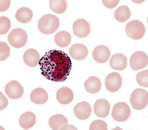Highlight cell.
<instances>
[{"label":"cell","mask_w":148,"mask_h":130,"mask_svg":"<svg viewBox=\"0 0 148 130\" xmlns=\"http://www.w3.org/2000/svg\"><path fill=\"white\" fill-rule=\"evenodd\" d=\"M0 60L4 61L8 58L10 55V48L5 42H0Z\"/></svg>","instance_id":"28"},{"label":"cell","mask_w":148,"mask_h":130,"mask_svg":"<svg viewBox=\"0 0 148 130\" xmlns=\"http://www.w3.org/2000/svg\"><path fill=\"white\" fill-rule=\"evenodd\" d=\"M11 27V22L10 19L5 16L0 17V33L5 35L9 32Z\"/></svg>","instance_id":"26"},{"label":"cell","mask_w":148,"mask_h":130,"mask_svg":"<svg viewBox=\"0 0 148 130\" xmlns=\"http://www.w3.org/2000/svg\"><path fill=\"white\" fill-rule=\"evenodd\" d=\"M125 32L128 37L134 40H138L144 37L146 28L144 24L140 21L133 20L127 24Z\"/></svg>","instance_id":"4"},{"label":"cell","mask_w":148,"mask_h":130,"mask_svg":"<svg viewBox=\"0 0 148 130\" xmlns=\"http://www.w3.org/2000/svg\"><path fill=\"white\" fill-rule=\"evenodd\" d=\"M5 91L9 98L16 100L22 96L24 93V88L18 81L12 80L6 85Z\"/></svg>","instance_id":"11"},{"label":"cell","mask_w":148,"mask_h":130,"mask_svg":"<svg viewBox=\"0 0 148 130\" xmlns=\"http://www.w3.org/2000/svg\"><path fill=\"white\" fill-rule=\"evenodd\" d=\"M148 55L146 53L138 51L134 53L130 58V65L132 69L138 71L148 66Z\"/></svg>","instance_id":"7"},{"label":"cell","mask_w":148,"mask_h":130,"mask_svg":"<svg viewBox=\"0 0 148 130\" xmlns=\"http://www.w3.org/2000/svg\"><path fill=\"white\" fill-rule=\"evenodd\" d=\"M67 119L64 115L57 114L51 117L49 120V124L52 130H77L76 127L68 124Z\"/></svg>","instance_id":"8"},{"label":"cell","mask_w":148,"mask_h":130,"mask_svg":"<svg viewBox=\"0 0 148 130\" xmlns=\"http://www.w3.org/2000/svg\"><path fill=\"white\" fill-rule=\"evenodd\" d=\"M36 122V115L30 112H26L22 114L19 119V125L24 130H28L33 127Z\"/></svg>","instance_id":"20"},{"label":"cell","mask_w":148,"mask_h":130,"mask_svg":"<svg viewBox=\"0 0 148 130\" xmlns=\"http://www.w3.org/2000/svg\"><path fill=\"white\" fill-rule=\"evenodd\" d=\"M111 56V52L108 47L100 45L96 46L93 51L92 56L94 60L98 63L107 62Z\"/></svg>","instance_id":"13"},{"label":"cell","mask_w":148,"mask_h":130,"mask_svg":"<svg viewBox=\"0 0 148 130\" xmlns=\"http://www.w3.org/2000/svg\"><path fill=\"white\" fill-rule=\"evenodd\" d=\"M110 66L116 71H123L127 65V59L121 53H116L112 56L109 63Z\"/></svg>","instance_id":"16"},{"label":"cell","mask_w":148,"mask_h":130,"mask_svg":"<svg viewBox=\"0 0 148 130\" xmlns=\"http://www.w3.org/2000/svg\"><path fill=\"white\" fill-rule=\"evenodd\" d=\"M120 1H102L103 4L108 9H113L119 3Z\"/></svg>","instance_id":"30"},{"label":"cell","mask_w":148,"mask_h":130,"mask_svg":"<svg viewBox=\"0 0 148 130\" xmlns=\"http://www.w3.org/2000/svg\"><path fill=\"white\" fill-rule=\"evenodd\" d=\"M42 74L48 80L63 82L67 78L72 69V61L67 54L59 50L46 52L39 63Z\"/></svg>","instance_id":"1"},{"label":"cell","mask_w":148,"mask_h":130,"mask_svg":"<svg viewBox=\"0 0 148 130\" xmlns=\"http://www.w3.org/2000/svg\"><path fill=\"white\" fill-rule=\"evenodd\" d=\"M108 126L105 122L101 120H96L91 123L89 127L90 130H107Z\"/></svg>","instance_id":"29"},{"label":"cell","mask_w":148,"mask_h":130,"mask_svg":"<svg viewBox=\"0 0 148 130\" xmlns=\"http://www.w3.org/2000/svg\"><path fill=\"white\" fill-rule=\"evenodd\" d=\"M60 26L58 17L51 14H47L41 17L38 23V28L42 34L50 35L55 32Z\"/></svg>","instance_id":"2"},{"label":"cell","mask_w":148,"mask_h":130,"mask_svg":"<svg viewBox=\"0 0 148 130\" xmlns=\"http://www.w3.org/2000/svg\"><path fill=\"white\" fill-rule=\"evenodd\" d=\"M54 42L59 47H65L69 46L72 40L71 34L65 31L57 33L54 37Z\"/></svg>","instance_id":"22"},{"label":"cell","mask_w":148,"mask_h":130,"mask_svg":"<svg viewBox=\"0 0 148 130\" xmlns=\"http://www.w3.org/2000/svg\"><path fill=\"white\" fill-rule=\"evenodd\" d=\"M130 114V108L125 102H119L114 105L112 112V116L114 119L120 122L127 120Z\"/></svg>","instance_id":"6"},{"label":"cell","mask_w":148,"mask_h":130,"mask_svg":"<svg viewBox=\"0 0 148 130\" xmlns=\"http://www.w3.org/2000/svg\"><path fill=\"white\" fill-rule=\"evenodd\" d=\"M84 86L86 91L88 93L96 94L100 91L102 84L98 78L92 76L84 81Z\"/></svg>","instance_id":"21"},{"label":"cell","mask_w":148,"mask_h":130,"mask_svg":"<svg viewBox=\"0 0 148 130\" xmlns=\"http://www.w3.org/2000/svg\"><path fill=\"white\" fill-rule=\"evenodd\" d=\"M56 99L62 105H68L72 102L74 99L72 90L67 87H62L56 93Z\"/></svg>","instance_id":"17"},{"label":"cell","mask_w":148,"mask_h":130,"mask_svg":"<svg viewBox=\"0 0 148 130\" xmlns=\"http://www.w3.org/2000/svg\"><path fill=\"white\" fill-rule=\"evenodd\" d=\"M33 14L32 10L27 7L19 9L15 14V17L18 21L21 23H27L32 20Z\"/></svg>","instance_id":"23"},{"label":"cell","mask_w":148,"mask_h":130,"mask_svg":"<svg viewBox=\"0 0 148 130\" xmlns=\"http://www.w3.org/2000/svg\"><path fill=\"white\" fill-rule=\"evenodd\" d=\"M114 16L116 20L123 23L130 19L131 16V12L127 6L122 5L115 10Z\"/></svg>","instance_id":"24"},{"label":"cell","mask_w":148,"mask_h":130,"mask_svg":"<svg viewBox=\"0 0 148 130\" xmlns=\"http://www.w3.org/2000/svg\"><path fill=\"white\" fill-rule=\"evenodd\" d=\"M130 102L135 110L145 108L148 103V94L146 90L138 88L133 91L130 97Z\"/></svg>","instance_id":"3"},{"label":"cell","mask_w":148,"mask_h":130,"mask_svg":"<svg viewBox=\"0 0 148 130\" xmlns=\"http://www.w3.org/2000/svg\"><path fill=\"white\" fill-rule=\"evenodd\" d=\"M111 105L109 101L105 99L97 100L94 105V112L97 116L105 118L109 114Z\"/></svg>","instance_id":"14"},{"label":"cell","mask_w":148,"mask_h":130,"mask_svg":"<svg viewBox=\"0 0 148 130\" xmlns=\"http://www.w3.org/2000/svg\"><path fill=\"white\" fill-rule=\"evenodd\" d=\"M48 99L49 95L43 88H36L31 93V101L37 105H42L46 103Z\"/></svg>","instance_id":"19"},{"label":"cell","mask_w":148,"mask_h":130,"mask_svg":"<svg viewBox=\"0 0 148 130\" xmlns=\"http://www.w3.org/2000/svg\"><path fill=\"white\" fill-rule=\"evenodd\" d=\"M49 7L56 14H62L67 8V3L65 0H52L49 1Z\"/></svg>","instance_id":"25"},{"label":"cell","mask_w":148,"mask_h":130,"mask_svg":"<svg viewBox=\"0 0 148 130\" xmlns=\"http://www.w3.org/2000/svg\"><path fill=\"white\" fill-rule=\"evenodd\" d=\"M148 70L146 69L140 71L136 75V81L140 86L144 87H148Z\"/></svg>","instance_id":"27"},{"label":"cell","mask_w":148,"mask_h":130,"mask_svg":"<svg viewBox=\"0 0 148 130\" xmlns=\"http://www.w3.org/2000/svg\"><path fill=\"white\" fill-rule=\"evenodd\" d=\"M71 57L76 60H83L86 59L88 54V48L81 44H76L71 46L69 50Z\"/></svg>","instance_id":"15"},{"label":"cell","mask_w":148,"mask_h":130,"mask_svg":"<svg viewBox=\"0 0 148 130\" xmlns=\"http://www.w3.org/2000/svg\"><path fill=\"white\" fill-rule=\"evenodd\" d=\"M8 40L12 47L20 48L25 45L28 41V35L25 31L21 28H15L9 34Z\"/></svg>","instance_id":"5"},{"label":"cell","mask_w":148,"mask_h":130,"mask_svg":"<svg viewBox=\"0 0 148 130\" xmlns=\"http://www.w3.org/2000/svg\"><path fill=\"white\" fill-rule=\"evenodd\" d=\"M91 107L88 102L81 101L77 103L74 108V114L81 120H84L89 118L91 114Z\"/></svg>","instance_id":"12"},{"label":"cell","mask_w":148,"mask_h":130,"mask_svg":"<svg viewBox=\"0 0 148 130\" xmlns=\"http://www.w3.org/2000/svg\"><path fill=\"white\" fill-rule=\"evenodd\" d=\"M122 83L123 80L121 75L116 72L108 74L105 81L106 89L112 93L118 91L121 87Z\"/></svg>","instance_id":"10"},{"label":"cell","mask_w":148,"mask_h":130,"mask_svg":"<svg viewBox=\"0 0 148 130\" xmlns=\"http://www.w3.org/2000/svg\"><path fill=\"white\" fill-rule=\"evenodd\" d=\"M1 12H5L10 7V1H1Z\"/></svg>","instance_id":"31"},{"label":"cell","mask_w":148,"mask_h":130,"mask_svg":"<svg viewBox=\"0 0 148 130\" xmlns=\"http://www.w3.org/2000/svg\"><path fill=\"white\" fill-rule=\"evenodd\" d=\"M90 29V24L84 19H77L73 25L74 35L79 38H84L89 35Z\"/></svg>","instance_id":"9"},{"label":"cell","mask_w":148,"mask_h":130,"mask_svg":"<svg viewBox=\"0 0 148 130\" xmlns=\"http://www.w3.org/2000/svg\"><path fill=\"white\" fill-rule=\"evenodd\" d=\"M40 60V55L36 49H28L24 53V62L29 67L32 68L35 67L39 64Z\"/></svg>","instance_id":"18"}]
</instances>
